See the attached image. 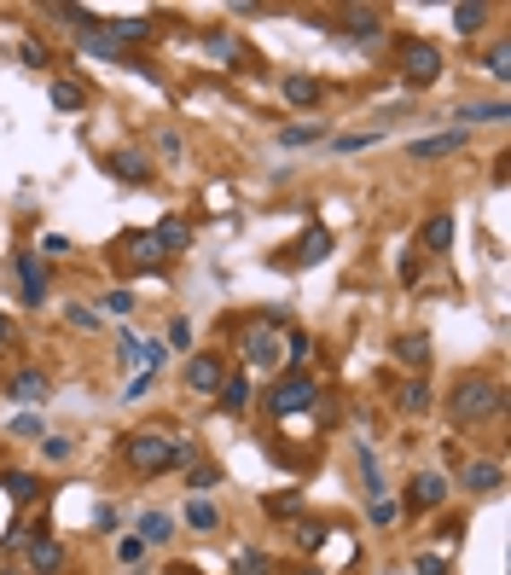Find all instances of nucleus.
<instances>
[{
  "label": "nucleus",
  "mask_w": 511,
  "mask_h": 575,
  "mask_svg": "<svg viewBox=\"0 0 511 575\" xmlns=\"http://www.w3.org/2000/svg\"><path fill=\"white\" fill-rule=\"evenodd\" d=\"M454 419L459 424H482V419H494V413L506 407V389L494 384V378H459V389H454Z\"/></svg>",
  "instance_id": "1"
},
{
  "label": "nucleus",
  "mask_w": 511,
  "mask_h": 575,
  "mask_svg": "<svg viewBox=\"0 0 511 575\" xmlns=\"http://www.w3.org/2000/svg\"><path fill=\"white\" fill-rule=\"evenodd\" d=\"M105 35H111L117 47H128V41H145V35H152V18H117V23H105Z\"/></svg>",
  "instance_id": "19"
},
{
  "label": "nucleus",
  "mask_w": 511,
  "mask_h": 575,
  "mask_svg": "<svg viewBox=\"0 0 511 575\" xmlns=\"http://www.w3.org/2000/svg\"><path fill=\"white\" fill-rule=\"evenodd\" d=\"M442 500H447V483H442L436 471H419V476L407 483V506H412V511H436Z\"/></svg>",
  "instance_id": "9"
},
{
  "label": "nucleus",
  "mask_w": 511,
  "mask_h": 575,
  "mask_svg": "<svg viewBox=\"0 0 511 575\" xmlns=\"http://www.w3.org/2000/svg\"><path fill=\"white\" fill-rule=\"evenodd\" d=\"M169 529H175V523H169V518H163V511H145V518H140V541H145V546H157V541H169Z\"/></svg>",
  "instance_id": "31"
},
{
  "label": "nucleus",
  "mask_w": 511,
  "mask_h": 575,
  "mask_svg": "<svg viewBox=\"0 0 511 575\" xmlns=\"http://www.w3.org/2000/svg\"><path fill=\"white\" fill-rule=\"evenodd\" d=\"M145 389H152V372H134V378H128V396H123V401H145Z\"/></svg>",
  "instance_id": "49"
},
{
  "label": "nucleus",
  "mask_w": 511,
  "mask_h": 575,
  "mask_svg": "<svg viewBox=\"0 0 511 575\" xmlns=\"http://www.w3.org/2000/svg\"><path fill=\"white\" fill-rule=\"evenodd\" d=\"M169 344L186 349V344H192V326H186V320H175V326H169Z\"/></svg>",
  "instance_id": "50"
},
{
  "label": "nucleus",
  "mask_w": 511,
  "mask_h": 575,
  "mask_svg": "<svg viewBox=\"0 0 511 575\" xmlns=\"http://www.w3.org/2000/svg\"><path fill=\"white\" fill-rule=\"evenodd\" d=\"M157 244H163V256L186 250V244H192V222H180V215H169V222L157 227Z\"/></svg>",
  "instance_id": "18"
},
{
  "label": "nucleus",
  "mask_w": 511,
  "mask_h": 575,
  "mask_svg": "<svg viewBox=\"0 0 511 575\" xmlns=\"http://www.w3.org/2000/svg\"><path fill=\"white\" fill-rule=\"evenodd\" d=\"M297 511H302L297 494H273V500H267V518H297Z\"/></svg>",
  "instance_id": "38"
},
{
  "label": "nucleus",
  "mask_w": 511,
  "mask_h": 575,
  "mask_svg": "<svg viewBox=\"0 0 511 575\" xmlns=\"http://www.w3.org/2000/svg\"><path fill=\"white\" fill-rule=\"evenodd\" d=\"M117 558H123V564H140V558H145V541H140V535H128V541L117 546Z\"/></svg>",
  "instance_id": "46"
},
{
  "label": "nucleus",
  "mask_w": 511,
  "mask_h": 575,
  "mask_svg": "<svg viewBox=\"0 0 511 575\" xmlns=\"http://www.w3.org/2000/svg\"><path fill=\"white\" fill-rule=\"evenodd\" d=\"M489 76H494V82L511 76V47H494V53H489Z\"/></svg>",
  "instance_id": "41"
},
{
  "label": "nucleus",
  "mask_w": 511,
  "mask_h": 575,
  "mask_svg": "<svg viewBox=\"0 0 511 575\" xmlns=\"http://www.w3.org/2000/svg\"><path fill=\"white\" fill-rule=\"evenodd\" d=\"M465 140H471V134H465V128H454V134H430V140H412L407 152H412V163H430V157H454V152H465Z\"/></svg>",
  "instance_id": "10"
},
{
  "label": "nucleus",
  "mask_w": 511,
  "mask_h": 575,
  "mask_svg": "<svg viewBox=\"0 0 511 575\" xmlns=\"http://www.w3.org/2000/svg\"><path fill=\"white\" fill-rule=\"evenodd\" d=\"M233 575H273V564H267V553H256V546H238V553H233Z\"/></svg>",
  "instance_id": "25"
},
{
  "label": "nucleus",
  "mask_w": 511,
  "mask_h": 575,
  "mask_svg": "<svg viewBox=\"0 0 511 575\" xmlns=\"http://www.w3.org/2000/svg\"><path fill=\"white\" fill-rule=\"evenodd\" d=\"M6 344H12V320L0 314V354H6Z\"/></svg>",
  "instance_id": "53"
},
{
  "label": "nucleus",
  "mask_w": 511,
  "mask_h": 575,
  "mask_svg": "<svg viewBox=\"0 0 511 575\" xmlns=\"http://www.w3.org/2000/svg\"><path fill=\"white\" fill-rule=\"evenodd\" d=\"M12 436H35V442H41V419H35V413H23V419H12Z\"/></svg>",
  "instance_id": "44"
},
{
  "label": "nucleus",
  "mask_w": 511,
  "mask_h": 575,
  "mask_svg": "<svg viewBox=\"0 0 511 575\" xmlns=\"http://www.w3.org/2000/svg\"><path fill=\"white\" fill-rule=\"evenodd\" d=\"M123 262L134 267V274H145V267H163V244H157V232H128L123 239Z\"/></svg>",
  "instance_id": "6"
},
{
  "label": "nucleus",
  "mask_w": 511,
  "mask_h": 575,
  "mask_svg": "<svg viewBox=\"0 0 511 575\" xmlns=\"http://www.w3.org/2000/svg\"><path fill=\"white\" fill-rule=\"evenodd\" d=\"M355 459H360V476H367V500H384V476H378V459H372L367 442L355 448Z\"/></svg>",
  "instance_id": "26"
},
{
  "label": "nucleus",
  "mask_w": 511,
  "mask_h": 575,
  "mask_svg": "<svg viewBox=\"0 0 511 575\" xmlns=\"http://www.w3.org/2000/svg\"><path fill=\"white\" fill-rule=\"evenodd\" d=\"M459 483L471 488V494H494V488L506 483V471L494 459H465V471H459Z\"/></svg>",
  "instance_id": "13"
},
{
  "label": "nucleus",
  "mask_w": 511,
  "mask_h": 575,
  "mask_svg": "<svg viewBox=\"0 0 511 575\" xmlns=\"http://www.w3.org/2000/svg\"><path fill=\"white\" fill-rule=\"evenodd\" d=\"M367 145H378V134H343L337 152H367Z\"/></svg>",
  "instance_id": "47"
},
{
  "label": "nucleus",
  "mask_w": 511,
  "mask_h": 575,
  "mask_svg": "<svg viewBox=\"0 0 511 575\" xmlns=\"http://www.w3.org/2000/svg\"><path fill=\"white\" fill-rule=\"evenodd\" d=\"M0 575H23V570H0Z\"/></svg>",
  "instance_id": "54"
},
{
  "label": "nucleus",
  "mask_w": 511,
  "mask_h": 575,
  "mask_svg": "<svg viewBox=\"0 0 511 575\" xmlns=\"http://www.w3.org/2000/svg\"><path fill=\"white\" fill-rule=\"evenodd\" d=\"M23 553H30V575H58V564H65V546L47 541V535H30Z\"/></svg>",
  "instance_id": "12"
},
{
  "label": "nucleus",
  "mask_w": 511,
  "mask_h": 575,
  "mask_svg": "<svg viewBox=\"0 0 511 575\" xmlns=\"http://www.w3.org/2000/svg\"><path fill=\"white\" fill-rule=\"evenodd\" d=\"M18 285H23V302H35V309L47 302V274H41V256H18Z\"/></svg>",
  "instance_id": "14"
},
{
  "label": "nucleus",
  "mask_w": 511,
  "mask_h": 575,
  "mask_svg": "<svg viewBox=\"0 0 511 575\" xmlns=\"http://www.w3.org/2000/svg\"><path fill=\"white\" fill-rule=\"evenodd\" d=\"M279 349H285V361H290V366H302V361H308V354H314L308 332H290V337H285V344H279Z\"/></svg>",
  "instance_id": "32"
},
{
  "label": "nucleus",
  "mask_w": 511,
  "mask_h": 575,
  "mask_svg": "<svg viewBox=\"0 0 511 575\" xmlns=\"http://www.w3.org/2000/svg\"><path fill=\"white\" fill-rule=\"evenodd\" d=\"M123 454H128V465H134L140 476H157V471H169V465H175V442H169L163 431H134Z\"/></svg>",
  "instance_id": "2"
},
{
  "label": "nucleus",
  "mask_w": 511,
  "mask_h": 575,
  "mask_svg": "<svg viewBox=\"0 0 511 575\" xmlns=\"http://www.w3.org/2000/svg\"><path fill=\"white\" fill-rule=\"evenodd\" d=\"M395 361H401V366H430V337L407 332V337L395 344Z\"/></svg>",
  "instance_id": "20"
},
{
  "label": "nucleus",
  "mask_w": 511,
  "mask_h": 575,
  "mask_svg": "<svg viewBox=\"0 0 511 575\" xmlns=\"http://www.w3.org/2000/svg\"><path fill=\"white\" fill-rule=\"evenodd\" d=\"M297 546H302V553H320V546H325V523H302V529H297Z\"/></svg>",
  "instance_id": "36"
},
{
  "label": "nucleus",
  "mask_w": 511,
  "mask_h": 575,
  "mask_svg": "<svg viewBox=\"0 0 511 575\" xmlns=\"http://www.w3.org/2000/svg\"><path fill=\"white\" fill-rule=\"evenodd\" d=\"M454 244V215H430L424 222V250H447Z\"/></svg>",
  "instance_id": "23"
},
{
  "label": "nucleus",
  "mask_w": 511,
  "mask_h": 575,
  "mask_svg": "<svg viewBox=\"0 0 511 575\" xmlns=\"http://www.w3.org/2000/svg\"><path fill=\"white\" fill-rule=\"evenodd\" d=\"M419 575H454V570H447V558H436V553H419Z\"/></svg>",
  "instance_id": "48"
},
{
  "label": "nucleus",
  "mask_w": 511,
  "mask_h": 575,
  "mask_svg": "<svg viewBox=\"0 0 511 575\" xmlns=\"http://www.w3.org/2000/svg\"><path fill=\"white\" fill-rule=\"evenodd\" d=\"M105 309H111L117 320H128V314H134V291H111V297H105Z\"/></svg>",
  "instance_id": "43"
},
{
  "label": "nucleus",
  "mask_w": 511,
  "mask_h": 575,
  "mask_svg": "<svg viewBox=\"0 0 511 575\" xmlns=\"http://www.w3.org/2000/svg\"><path fill=\"white\" fill-rule=\"evenodd\" d=\"M308 140H320V128H314V122H297V128H279V145H308Z\"/></svg>",
  "instance_id": "37"
},
{
  "label": "nucleus",
  "mask_w": 511,
  "mask_h": 575,
  "mask_svg": "<svg viewBox=\"0 0 511 575\" xmlns=\"http://www.w3.org/2000/svg\"><path fill=\"white\" fill-rule=\"evenodd\" d=\"M285 100L290 105H320V82L314 76H285Z\"/></svg>",
  "instance_id": "24"
},
{
  "label": "nucleus",
  "mask_w": 511,
  "mask_h": 575,
  "mask_svg": "<svg viewBox=\"0 0 511 575\" xmlns=\"http://www.w3.org/2000/svg\"><path fill=\"white\" fill-rule=\"evenodd\" d=\"M70 326H76V332H100V309H88V302H70Z\"/></svg>",
  "instance_id": "33"
},
{
  "label": "nucleus",
  "mask_w": 511,
  "mask_h": 575,
  "mask_svg": "<svg viewBox=\"0 0 511 575\" xmlns=\"http://www.w3.org/2000/svg\"><path fill=\"white\" fill-rule=\"evenodd\" d=\"M215 465H186V488H215Z\"/></svg>",
  "instance_id": "39"
},
{
  "label": "nucleus",
  "mask_w": 511,
  "mask_h": 575,
  "mask_svg": "<svg viewBox=\"0 0 511 575\" xmlns=\"http://www.w3.org/2000/svg\"><path fill=\"white\" fill-rule=\"evenodd\" d=\"M82 53H93V58H123V47H117L105 30H82Z\"/></svg>",
  "instance_id": "28"
},
{
  "label": "nucleus",
  "mask_w": 511,
  "mask_h": 575,
  "mask_svg": "<svg viewBox=\"0 0 511 575\" xmlns=\"http://www.w3.org/2000/svg\"><path fill=\"white\" fill-rule=\"evenodd\" d=\"M117 354H123V366H145V344H140V337H123Z\"/></svg>",
  "instance_id": "42"
},
{
  "label": "nucleus",
  "mask_w": 511,
  "mask_h": 575,
  "mask_svg": "<svg viewBox=\"0 0 511 575\" xmlns=\"http://www.w3.org/2000/svg\"><path fill=\"white\" fill-rule=\"evenodd\" d=\"M454 117H459V122H506L511 105H500V100H494V105H459Z\"/></svg>",
  "instance_id": "27"
},
{
  "label": "nucleus",
  "mask_w": 511,
  "mask_h": 575,
  "mask_svg": "<svg viewBox=\"0 0 511 575\" xmlns=\"http://www.w3.org/2000/svg\"><path fill=\"white\" fill-rule=\"evenodd\" d=\"M186 523H192V529H204V535H210L215 523H221V511H215L210 500H186Z\"/></svg>",
  "instance_id": "30"
},
{
  "label": "nucleus",
  "mask_w": 511,
  "mask_h": 575,
  "mask_svg": "<svg viewBox=\"0 0 511 575\" xmlns=\"http://www.w3.org/2000/svg\"><path fill=\"white\" fill-rule=\"evenodd\" d=\"M215 401H221V413H245V407H250V378L233 372L221 389H215Z\"/></svg>",
  "instance_id": "15"
},
{
  "label": "nucleus",
  "mask_w": 511,
  "mask_h": 575,
  "mask_svg": "<svg viewBox=\"0 0 511 575\" xmlns=\"http://www.w3.org/2000/svg\"><path fill=\"white\" fill-rule=\"evenodd\" d=\"M221 384H227V372H221V361H215V354H192V361H186V389L215 396Z\"/></svg>",
  "instance_id": "8"
},
{
  "label": "nucleus",
  "mask_w": 511,
  "mask_h": 575,
  "mask_svg": "<svg viewBox=\"0 0 511 575\" xmlns=\"http://www.w3.org/2000/svg\"><path fill=\"white\" fill-rule=\"evenodd\" d=\"M47 93H53L58 111H82V105H88V88H82V82H53Z\"/></svg>",
  "instance_id": "22"
},
{
  "label": "nucleus",
  "mask_w": 511,
  "mask_h": 575,
  "mask_svg": "<svg viewBox=\"0 0 511 575\" xmlns=\"http://www.w3.org/2000/svg\"><path fill=\"white\" fill-rule=\"evenodd\" d=\"M93 529H117V506H100V511H93Z\"/></svg>",
  "instance_id": "52"
},
{
  "label": "nucleus",
  "mask_w": 511,
  "mask_h": 575,
  "mask_svg": "<svg viewBox=\"0 0 511 575\" xmlns=\"http://www.w3.org/2000/svg\"><path fill=\"white\" fill-rule=\"evenodd\" d=\"M6 494H12V500H18V506H30V500H35V494H41V483H35V476H30V471H6Z\"/></svg>",
  "instance_id": "29"
},
{
  "label": "nucleus",
  "mask_w": 511,
  "mask_h": 575,
  "mask_svg": "<svg viewBox=\"0 0 511 575\" xmlns=\"http://www.w3.org/2000/svg\"><path fill=\"white\" fill-rule=\"evenodd\" d=\"M65 250H70V239H65V232H47V239H41V250H35V256L47 262V256H65Z\"/></svg>",
  "instance_id": "45"
},
{
  "label": "nucleus",
  "mask_w": 511,
  "mask_h": 575,
  "mask_svg": "<svg viewBox=\"0 0 511 575\" xmlns=\"http://www.w3.org/2000/svg\"><path fill=\"white\" fill-rule=\"evenodd\" d=\"M482 23H489V6H482V0H465V6H454V30H459V35H477Z\"/></svg>",
  "instance_id": "21"
},
{
  "label": "nucleus",
  "mask_w": 511,
  "mask_h": 575,
  "mask_svg": "<svg viewBox=\"0 0 511 575\" xmlns=\"http://www.w3.org/2000/svg\"><path fill=\"white\" fill-rule=\"evenodd\" d=\"M367 506H372V523H384V529H389V523L401 518V506H395V500H389V494H384V500H367Z\"/></svg>",
  "instance_id": "40"
},
{
  "label": "nucleus",
  "mask_w": 511,
  "mask_h": 575,
  "mask_svg": "<svg viewBox=\"0 0 511 575\" xmlns=\"http://www.w3.org/2000/svg\"><path fill=\"white\" fill-rule=\"evenodd\" d=\"M23 65H35V70H41V65H47V53H41V41H23Z\"/></svg>",
  "instance_id": "51"
},
{
  "label": "nucleus",
  "mask_w": 511,
  "mask_h": 575,
  "mask_svg": "<svg viewBox=\"0 0 511 575\" xmlns=\"http://www.w3.org/2000/svg\"><path fill=\"white\" fill-rule=\"evenodd\" d=\"M285 256H290V267H320L325 256H332V232L314 222V227H308V232H302V239L285 250Z\"/></svg>",
  "instance_id": "5"
},
{
  "label": "nucleus",
  "mask_w": 511,
  "mask_h": 575,
  "mask_svg": "<svg viewBox=\"0 0 511 575\" xmlns=\"http://www.w3.org/2000/svg\"><path fill=\"white\" fill-rule=\"evenodd\" d=\"M395 65H401V76H407L412 88H430V82L442 76V53H436L430 41H401Z\"/></svg>",
  "instance_id": "4"
},
{
  "label": "nucleus",
  "mask_w": 511,
  "mask_h": 575,
  "mask_svg": "<svg viewBox=\"0 0 511 575\" xmlns=\"http://www.w3.org/2000/svg\"><path fill=\"white\" fill-rule=\"evenodd\" d=\"M314 401H320V384H314L308 372H285L273 384V396H267V407H273L279 419H290V413H308Z\"/></svg>",
  "instance_id": "3"
},
{
  "label": "nucleus",
  "mask_w": 511,
  "mask_h": 575,
  "mask_svg": "<svg viewBox=\"0 0 511 575\" xmlns=\"http://www.w3.org/2000/svg\"><path fill=\"white\" fill-rule=\"evenodd\" d=\"M337 30L355 35V41H378V35H384V12L378 6H349L343 18H337Z\"/></svg>",
  "instance_id": "7"
},
{
  "label": "nucleus",
  "mask_w": 511,
  "mask_h": 575,
  "mask_svg": "<svg viewBox=\"0 0 511 575\" xmlns=\"http://www.w3.org/2000/svg\"><path fill=\"white\" fill-rule=\"evenodd\" d=\"M302 575H325V570H302Z\"/></svg>",
  "instance_id": "55"
},
{
  "label": "nucleus",
  "mask_w": 511,
  "mask_h": 575,
  "mask_svg": "<svg viewBox=\"0 0 511 575\" xmlns=\"http://www.w3.org/2000/svg\"><path fill=\"white\" fill-rule=\"evenodd\" d=\"M424 407H430V389H424V384H407V389H401V413H424Z\"/></svg>",
  "instance_id": "35"
},
{
  "label": "nucleus",
  "mask_w": 511,
  "mask_h": 575,
  "mask_svg": "<svg viewBox=\"0 0 511 575\" xmlns=\"http://www.w3.org/2000/svg\"><path fill=\"white\" fill-rule=\"evenodd\" d=\"M111 175H117V180H128V187H140V180L152 175V163H145L140 152H117V157H111Z\"/></svg>",
  "instance_id": "17"
},
{
  "label": "nucleus",
  "mask_w": 511,
  "mask_h": 575,
  "mask_svg": "<svg viewBox=\"0 0 511 575\" xmlns=\"http://www.w3.org/2000/svg\"><path fill=\"white\" fill-rule=\"evenodd\" d=\"M245 361H250V366H273V361H279V332H273V326L256 320L250 332H245Z\"/></svg>",
  "instance_id": "11"
},
{
  "label": "nucleus",
  "mask_w": 511,
  "mask_h": 575,
  "mask_svg": "<svg viewBox=\"0 0 511 575\" xmlns=\"http://www.w3.org/2000/svg\"><path fill=\"white\" fill-rule=\"evenodd\" d=\"M6 396H12V401H23V407H30V401H41V396H47V372H35V366H30V372H18Z\"/></svg>",
  "instance_id": "16"
},
{
  "label": "nucleus",
  "mask_w": 511,
  "mask_h": 575,
  "mask_svg": "<svg viewBox=\"0 0 511 575\" xmlns=\"http://www.w3.org/2000/svg\"><path fill=\"white\" fill-rule=\"evenodd\" d=\"M41 459L47 465H65L70 459V436H41Z\"/></svg>",
  "instance_id": "34"
}]
</instances>
